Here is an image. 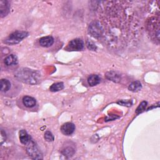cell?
<instances>
[{
	"mask_svg": "<svg viewBox=\"0 0 160 160\" xmlns=\"http://www.w3.org/2000/svg\"><path fill=\"white\" fill-rule=\"evenodd\" d=\"M141 88H142V85L140 81H135L131 82L128 87V89L132 92H138L139 90H141Z\"/></svg>",
	"mask_w": 160,
	"mask_h": 160,
	"instance_id": "15",
	"label": "cell"
},
{
	"mask_svg": "<svg viewBox=\"0 0 160 160\" xmlns=\"http://www.w3.org/2000/svg\"><path fill=\"white\" fill-rule=\"evenodd\" d=\"M118 103L119 104L122 105V106H128V107L131 106L132 104V101H128V100H121L120 101H118Z\"/></svg>",
	"mask_w": 160,
	"mask_h": 160,
	"instance_id": "22",
	"label": "cell"
},
{
	"mask_svg": "<svg viewBox=\"0 0 160 160\" xmlns=\"http://www.w3.org/2000/svg\"><path fill=\"white\" fill-rule=\"evenodd\" d=\"M84 42L82 39L77 38L71 40L68 44L66 49L69 51H80L84 48Z\"/></svg>",
	"mask_w": 160,
	"mask_h": 160,
	"instance_id": "6",
	"label": "cell"
},
{
	"mask_svg": "<svg viewBox=\"0 0 160 160\" xmlns=\"http://www.w3.org/2000/svg\"><path fill=\"white\" fill-rule=\"evenodd\" d=\"M149 31L153 35L155 39L159 41V18H152L150 19L148 24Z\"/></svg>",
	"mask_w": 160,
	"mask_h": 160,
	"instance_id": "4",
	"label": "cell"
},
{
	"mask_svg": "<svg viewBox=\"0 0 160 160\" xmlns=\"http://www.w3.org/2000/svg\"><path fill=\"white\" fill-rule=\"evenodd\" d=\"M29 33L26 31H17L11 34L4 41V42L7 44L14 45L20 42L22 39L28 36Z\"/></svg>",
	"mask_w": 160,
	"mask_h": 160,
	"instance_id": "2",
	"label": "cell"
},
{
	"mask_svg": "<svg viewBox=\"0 0 160 160\" xmlns=\"http://www.w3.org/2000/svg\"><path fill=\"white\" fill-rule=\"evenodd\" d=\"M11 88V82L6 79H2L1 80V91L2 92H7Z\"/></svg>",
	"mask_w": 160,
	"mask_h": 160,
	"instance_id": "16",
	"label": "cell"
},
{
	"mask_svg": "<svg viewBox=\"0 0 160 160\" xmlns=\"http://www.w3.org/2000/svg\"><path fill=\"white\" fill-rule=\"evenodd\" d=\"M39 42L41 46L48 48L53 44L54 39L52 36H45L40 38Z\"/></svg>",
	"mask_w": 160,
	"mask_h": 160,
	"instance_id": "9",
	"label": "cell"
},
{
	"mask_svg": "<svg viewBox=\"0 0 160 160\" xmlns=\"http://www.w3.org/2000/svg\"><path fill=\"white\" fill-rule=\"evenodd\" d=\"M75 130V126L72 122H66L63 124L61 128L62 133L66 136L72 134Z\"/></svg>",
	"mask_w": 160,
	"mask_h": 160,
	"instance_id": "7",
	"label": "cell"
},
{
	"mask_svg": "<svg viewBox=\"0 0 160 160\" xmlns=\"http://www.w3.org/2000/svg\"><path fill=\"white\" fill-rule=\"evenodd\" d=\"M26 152L28 155L33 159H42V154L40 150L38 149L36 143L31 140L28 144L26 147Z\"/></svg>",
	"mask_w": 160,
	"mask_h": 160,
	"instance_id": "3",
	"label": "cell"
},
{
	"mask_svg": "<svg viewBox=\"0 0 160 160\" xmlns=\"http://www.w3.org/2000/svg\"><path fill=\"white\" fill-rule=\"evenodd\" d=\"M14 76L19 81L29 84H37L41 79V74L39 71L28 68L19 69L15 73Z\"/></svg>",
	"mask_w": 160,
	"mask_h": 160,
	"instance_id": "1",
	"label": "cell"
},
{
	"mask_svg": "<svg viewBox=\"0 0 160 160\" xmlns=\"http://www.w3.org/2000/svg\"><path fill=\"white\" fill-rule=\"evenodd\" d=\"M61 152L65 156L71 157V156H72L74 154L75 150L71 146H67L64 149H63V150H62Z\"/></svg>",
	"mask_w": 160,
	"mask_h": 160,
	"instance_id": "18",
	"label": "cell"
},
{
	"mask_svg": "<svg viewBox=\"0 0 160 160\" xmlns=\"http://www.w3.org/2000/svg\"><path fill=\"white\" fill-rule=\"evenodd\" d=\"M86 46L89 49H90L91 51H95L97 48L95 44L91 40H88L86 41Z\"/></svg>",
	"mask_w": 160,
	"mask_h": 160,
	"instance_id": "21",
	"label": "cell"
},
{
	"mask_svg": "<svg viewBox=\"0 0 160 160\" xmlns=\"http://www.w3.org/2000/svg\"><path fill=\"white\" fill-rule=\"evenodd\" d=\"M44 139L47 141L50 142V141H53L54 139V138L52 134L51 133V132H50L49 131H47L44 134Z\"/></svg>",
	"mask_w": 160,
	"mask_h": 160,
	"instance_id": "20",
	"label": "cell"
},
{
	"mask_svg": "<svg viewBox=\"0 0 160 160\" xmlns=\"http://www.w3.org/2000/svg\"><path fill=\"white\" fill-rule=\"evenodd\" d=\"M88 32L92 37L98 38L102 35L103 29L99 22L93 21L89 26Z\"/></svg>",
	"mask_w": 160,
	"mask_h": 160,
	"instance_id": "5",
	"label": "cell"
},
{
	"mask_svg": "<svg viewBox=\"0 0 160 160\" xmlns=\"http://www.w3.org/2000/svg\"><path fill=\"white\" fill-rule=\"evenodd\" d=\"M146 106H147V102L146 101L141 102V104L137 108V109L136 110V113L138 114H140V113L142 112L143 111H145Z\"/></svg>",
	"mask_w": 160,
	"mask_h": 160,
	"instance_id": "19",
	"label": "cell"
},
{
	"mask_svg": "<svg viewBox=\"0 0 160 160\" xmlns=\"http://www.w3.org/2000/svg\"><path fill=\"white\" fill-rule=\"evenodd\" d=\"M101 82V78L98 75L92 74L88 78V82L89 86H94Z\"/></svg>",
	"mask_w": 160,
	"mask_h": 160,
	"instance_id": "14",
	"label": "cell"
},
{
	"mask_svg": "<svg viewBox=\"0 0 160 160\" xmlns=\"http://www.w3.org/2000/svg\"><path fill=\"white\" fill-rule=\"evenodd\" d=\"M22 103L26 108H33L36 104V99L31 96H26L22 98Z\"/></svg>",
	"mask_w": 160,
	"mask_h": 160,
	"instance_id": "10",
	"label": "cell"
},
{
	"mask_svg": "<svg viewBox=\"0 0 160 160\" xmlns=\"http://www.w3.org/2000/svg\"><path fill=\"white\" fill-rule=\"evenodd\" d=\"M4 64L7 66H12V65H16L18 64V58L15 54H9V56H8L4 60Z\"/></svg>",
	"mask_w": 160,
	"mask_h": 160,
	"instance_id": "12",
	"label": "cell"
},
{
	"mask_svg": "<svg viewBox=\"0 0 160 160\" xmlns=\"http://www.w3.org/2000/svg\"><path fill=\"white\" fill-rule=\"evenodd\" d=\"M106 77L107 79L109 80H111L113 82H118L121 81V75L118 74V72L111 71H108L106 73Z\"/></svg>",
	"mask_w": 160,
	"mask_h": 160,
	"instance_id": "11",
	"label": "cell"
},
{
	"mask_svg": "<svg viewBox=\"0 0 160 160\" xmlns=\"http://www.w3.org/2000/svg\"><path fill=\"white\" fill-rule=\"evenodd\" d=\"M64 85L63 84V82H56V83H54L52 84L50 88H49V90L52 92H57V91H59L61 90H62V89H64Z\"/></svg>",
	"mask_w": 160,
	"mask_h": 160,
	"instance_id": "17",
	"label": "cell"
},
{
	"mask_svg": "<svg viewBox=\"0 0 160 160\" xmlns=\"http://www.w3.org/2000/svg\"><path fill=\"white\" fill-rule=\"evenodd\" d=\"M19 139L22 144H27L31 141V137L26 130L22 129L19 131Z\"/></svg>",
	"mask_w": 160,
	"mask_h": 160,
	"instance_id": "13",
	"label": "cell"
},
{
	"mask_svg": "<svg viewBox=\"0 0 160 160\" xmlns=\"http://www.w3.org/2000/svg\"><path fill=\"white\" fill-rule=\"evenodd\" d=\"M9 11V4L8 1L1 0L0 1V14L1 17L3 18L6 16Z\"/></svg>",
	"mask_w": 160,
	"mask_h": 160,
	"instance_id": "8",
	"label": "cell"
}]
</instances>
